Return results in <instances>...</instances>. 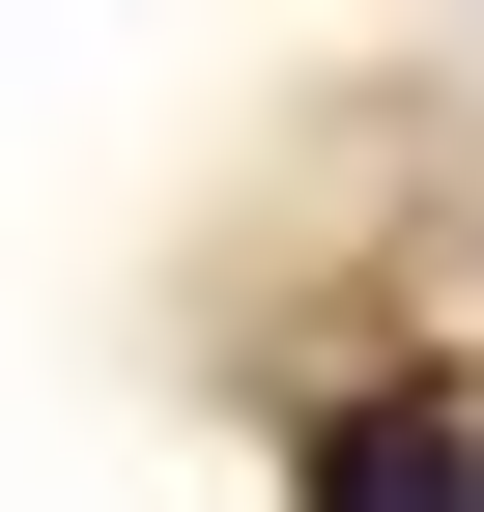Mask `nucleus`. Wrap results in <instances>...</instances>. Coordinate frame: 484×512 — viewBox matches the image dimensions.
<instances>
[{
	"label": "nucleus",
	"instance_id": "f257e3e1",
	"mask_svg": "<svg viewBox=\"0 0 484 512\" xmlns=\"http://www.w3.org/2000/svg\"><path fill=\"white\" fill-rule=\"evenodd\" d=\"M314 512H456V427H428V399H371V427H314Z\"/></svg>",
	"mask_w": 484,
	"mask_h": 512
}]
</instances>
